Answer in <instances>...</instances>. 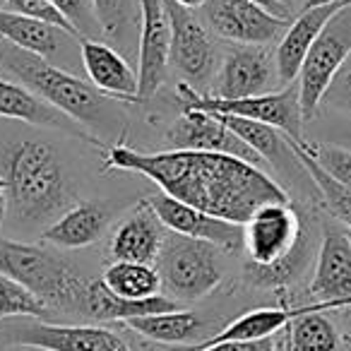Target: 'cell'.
<instances>
[{"instance_id":"cell-32","label":"cell","mask_w":351,"mask_h":351,"mask_svg":"<svg viewBox=\"0 0 351 351\" xmlns=\"http://www.w3.org/2000/svg\"><path fill=\"white\" fill-rule=\"evenodd\" d=\"M322 104H327V106L335 108V111L351 113V56H349V60L341 65L337 77L332 80Z\"/></svg>"},{"instance_id":"cell-11","label":"cell","mask_w":351,"mask_h":351,"mask_svg":"<svg viewBox=\"0 0 351 351\" xmlns=\"http://www.w3.org/2000/svg\"><path fill=\"white\" fill-rule=\"evenodd\" d=\"M202 22L217 39L234 46H267L282 41L291 20L250 0H205Z\"/></svg>"},{"instance_id":"cell-7","label":"cell","mask_w":351,"mask_h":351,"mask_svg":"<svg viewBox=\"0 0 351 351\" xmlns=\"http://www.w3.org/2000/svg\"><path fill=\"white\" fill-rule=\"evenodd\" d=\"M176 92L181 99L183 108H195V111L217 113V116H234L245 118V121L263 123V125H272L279 132L289 137L291 142H303V108H301V92H298V82H291L282 89H274L267 94H258V97H245V99H215L207 94L195 92L188 84L178 82Z\"/></svg>"},{"instance_id":"cell-38","label":"cell","mask_w":351,"mask_h":351,"mask_svg":"<svg viewBox=\"0 0 351 351\" xmlns=\"http://www.w3.org/2000/svg\"><path fill=\"white\" fill-rule=\"evenodd\" d=\"M341 147H346V149H351V125L346 128V132L341 135Z\"/></svg>"},{"instance_id":"cell-37","label":"cell","mask_w":351,"mask_h":351,"mask_svg":"<svg viewBox=\"0 0 351 351\" xmlns=\"http://www.w3.org/2000/svg\"><path fill=\"white\" fill-rule=\"evenodd\" d=\"M341 313H344L346 332H349V335H346V341H349V344H351V308H346V311H341Z\"/></svg>"},{"instance_id":"cell-18","label":"cell","mask_w":351,"mask_h":351,"mask_svg":"<svg viewBox=\"0 0 351 351\" xmlns=\"http://www.w3.org/2000/svg\"><path fill=\"white\" fill-rule=\"evenodd\" d=\"M80 58L87 80L101 94L125 104L140 101L137 73L113 46L104 44L101 39H80Z\"/></svg>"},{"instance_id":"cell-22","label":"cell","mask_w":351,"mask_h":351,"mask_svg":"<svg viewBox=\"0 0 351 351\" xmlns=\"http://www.w3.org/2000/svg\"><path fill=\"white\" fill-rule=\"evenodd\" d=\"M108 207L101 202H77L63 217L41 231V243L63 250H77L94 245L108 229Z\"/></svg>"},{"instance_id":"cell-23","label":"cell","mask_w":351,"mask_h":351,"mask_svg":"<svg viewBox=\"0 0 351 351\" xmlns=\"http://www.w3.org/2000/svg\"><path fill=\"white\" fill-rule=\"evenodd\" d=\"M181 308H183L181 303L164 296V293L152 298H142V301L121 298L108 291L101 279H89L87 293H84L82 317H89V320H97V322H128L132 317L171 313V311H181Z\"/></svg>"},{"instance_id":"cell-5","label":"cell","mask_w":351,"mask_h":351,"mask_svg":"<svg viewBox=\"0 0 351 351\" xmlns=\"http://www.w3.org/2000/svg\"><path fill=\"white\" fill-rule=\"evenodd\" d=\"M0 272L29 289L51 308V313L63 311L82 317L89 279L75 272L70 263L44 243H25L0 236Z\"/></svg>"},{"instance_id":"cell-41","label":"cell","mask_w":351,"mask_h":351,"mask_svg":"<svg viewBox=\"0 0 351 351\" xmlns=\"http://www.w3.org/2000/svg\"><path fill=\"white\" fill-rule=\"evenodd\" d=\"M346 351H351V344H349V341H346Z\"/></svg>"},{"instance_id":"cell-31","label":"cell","mask_w":351,"mask_h":351,"mask_svg":"<svg viewBox=\"0 0 351 351\" xmlns=\"http://www.w3.org/2000/svg\"><path fill=\"white\" fill-rule=\"evenodd\" d=\"M49 3L65 17V22L73 27L77 39H97V36H104L92 0H49Z\"/></svg>"},{"instance_id":"cell-4","label":"cell","mask_w":351,"mask_h":351,"mask_svg":"<svg viewBox=\"0 0 351 351\" xmlns=\"http://www.w3.org/2000/svg\"><path fill=\"white\" fill-rule=\"evenodd\" d=\"M245 282L287 289L311 263V239L291 202L265 205L243 224Z\"/></svg>"},{"instance_id":"cell-16","label":"cell","mask_w":351,"mask_h":351,"mask_svg":"<svg viewBox=\"0 0 351 351\" xmlns=\"http://www.w3.org/2000/svg\"><path fill=\"white\" fill-rule=\"evenodd\" d=\"M311 293L332 311L351 308V241L346 231H325L317 248Z\"/></svg>"},{"instance_id":"cell-28","label":"cell","mask_w":351,"mask_h":351,"mask_svg":"<svg viewBox=\"0 0 351 351\" xmlns=\"http://www.w3.org/2000/svg\"><path fill=\"white\" fill-rule=\"evenodd\" d=\"M291 145H293V154L298 156L301 166L306 169L308 178L313 181L317 195H320V200L325 202V207L330 210V215L335 217L341 226H344L346 234H351V191L341 186V183H337L335 178H332V176L327 173V171L322 169V166L317 164L311 154H308V149L303 147V142H291Z\"/></svg>"},{"instance_id":"cell-10","label":"cell","mask_w":351,"mask_h":351,"mask_svg":"<svg viewBox=\"0 0 351 351\" xmlns=\"http://www.w3.org/2000/svg\"><path fill=\"white\" fill-rule=\"evenodd\" d=\"M164 5L171 25V68L181 75L183 84L202 94L219 70L210 29L193 10L178 5L176 0H164Z\"/></svg>"},{"instance_id":"cell-14","label":"cell","mask_w":351,"mask_h":351,"mask_svg":"<svg viewBox=\"0 0 351 351\" xmlns=\"http://www.w3.org/2000/svg\"><path fill=\"white\" fill-rule=\"evenodd\" d=\"M140 3V36H137V94L152 99L166 82L171 68V25L164 0Z\"/></svg>"},{"instance_id":"cell-2","label":"cell","mask_w":351,"mask_h":351,"mask_svg":"<svg viewBox=\"0 0 351 351\" xmlns=\"http://www.w3.org/2000/svg\"><path fill=\"white\" fill-rule=\"evenodd\" d=\"M0 181L8 195V215L25 226L46 229L77 205L63 159L39 137H22L3 149Z\"/></svg>"},{"instance_id":"cell-3","label":"cell","mask_w":351,"mask_h":351,"mask_svg":"<svg viewBox=\"0 0 351 351\" xmlns=\"http://www.w3.org/2000/svg\"><path fill=\"white\" fill-rule=\"evenodd\" d=\"M0 63L8 73H12L17 82L29 87L44 101L58 108L65 118H70L75 125L82 128L97 142V147L101 145L94 135L99 132L104 137L116 135L125 123V111H123L125 101L106 97L89 80L77 77L60 65H53L10 44H3L0 49Z\"/></svg>"},{"instance_id":"cell-9","label":"cell","mask_w":351,"mask_h":351,"mask_svg":"<svg viewBox=\"0 0 351 351\" xmlns=\"http://www.w3.org/2000/svg\"><path fill=\"white\" fill-rule=\"evenodd\" d=\"M351 56V3L341 8L317 34L298 73L303 118H313L322 106L332 80Z\"/></svg>"},{"instance_id":"cell-15","label":"cell","mask_w":351,"mask_h":351,"mask_svg":"<svg viewBox=\"0 0 351 351\" xmlns=\"http://www.w3.org/2000/svg\"><path fill=\"white\" fill-rule=\"evenodd\" d=\"M147 202L156 212V217L166 226V231L188 236V239L207 241V243L217 245L224 253L243 250V226L241 224L212 217L191 205H183V202L169 197L166 193H156Z\"/></svg>"},{"instance_id":"cell-36","label":"cell","mask_w":351,"mask_h":351,"mask_svg":"<svg viewBox=\"0 0 351 351\" xmlns=\"http://www.w3.org/2000/svg\"><path fill=\"white\" fill-rule=\"evenodd\" d=\"M330 3H344V0H306L303 8H317V5H330Z\"/></svg>"},{"instance_id":"cell-21","label":"cell","mask_w":351,"mask_h":351,"mask_svg":"<svg viewBox=\"0 0 351 351\" xmlns=\"http://www.w3.org/2000/svg\"><path fill=\"white\" fill-rule=\"evenodd\" d=\"M0 118H10V121L29 123L36 128H56V130H65L80 135L82 140L94 142L87 132L80 125H75L70 118H65L58 108H53L49 101L32 92L17 80L0 77ZM97 145V142H94Z\"/></svg>"},{"instance_id":"cell-40","label":"cell","mask_w":351,"mask_h":351,"mask_svg":"<svg viewBox=\"0 0 351 351\" xmlns=\"http://www.w3.org/2000/svg\"><path fill=\"white\" fill-rule=\"evenodd\" d=\"M274 3H279V5H284V8H287V10H289V8H291L293 0H274Z\"/></svg>"},{"instance_id":"cell-30","label":"cell","mask_w":351,"mask_h":351,"mask_svg":"<svg viewBox=\"0 0 351 351\" xmlns=\"http://www.w3.org/2000/svg\"><path fill=\"white\" fill-rule=\"evenodd\" d=\"M303 147L308 154L344 188L351 191V149L341 145H330V142H308L303 140Z\"/></svg>"},{"instance_id":"cell-8","label":"cell","mask_w":351,"mask_h":351,"mask_svg":"<svg viewBox=\"0 0 351 351\" xmlns=\"http://www.w3.org/2000/svg\"><path fill=\"white\" fill-rule=\"evenodd\" d=\"M0 341L5 346H32L44 351H130V344L106 327L56 325L41 317L0 320Z\"/></svg>"},{"instance_id":"cell-24","label":"cell","mask_w":351,"mask_h":351,"mask_svg":"<svg viewBox=\"0 0 351 351\" xmlns=\"http://www.w3.org/2000/svg\"><path fill=\"white\" fill-rule=\"evenodd\" d=\"M123 325L130 327L137 335H142L145 339L159 341V344L166 346H191L212 337V322L200 313L186 311V308L171 313H156V315L132 317V320L123 322Z\"/></svg>"},{"instance_id":"cell-17","label":"cell","mask_w":351,"mask_h":351,"mask_svg":"<svg viewBox=\"0 0 351 351\" xmlns=\"http://www.w3.org/2000/svg\"><path fill=\"white\" fill-rule=\"evenodd\" d=\"M0 39L27 53L56 65V60L80 56V39L53 25H46L34 17L20 15L12 10H0Z\"/></svg>"},{"instance_id":"cell-19","label":"cell","mask_w":351,"mask_h":351,"mask_svg":"<svg viewBox=\"0 0 351 351\" xmlns=\"http://www.w3.org/2000/svg\"><path fill=\"white\" fill-rule=\"evenodd\" d=\"M349 3L351 0L330 3V5H317V8H303V10L298 12V17L289 25L287 34L282 36V41L277 44V51H274L279 84H282V87L296 82L298 73H301V65H303V60H306L308 51H311L313 41L317 39L322 27H325L341 8L349 5Z\"/></svg>"},{"instance_id":"cell-39","label":"cell","mask_w":351,"mask_h":351,"mask_svg":"<svg viewBox=\"0 0 351 351\" xmlns=\"http://www.w3.org/2000/svg\"><path fill=\"white\" fill-rule=\"evenodd\" d=\"M12 351H44V349H32V346H12Z\"/></svg>"},{"instance_id":"cell-34","label":"cell","mask_w":351,"mask_h":351,"mask_svg":"<svg viewBox=\"0 0 351 351\" xmlns=\"http://www.w3.org/2000/svg\"><path fill=\"white\" fill-rule=\"evenodd\" d=\"M8 219V195H5V188H3V181H0V226L5 224Z\"/></svg>"},{"instance_id":"cell-13","label":"cell","mask_w":351,"mask_h":351,"mask_svg":"<svg viewBox=\"0 0 351 351\" xmlns=\"http://www.w3.org/2000/svg\"><path fill=\"white\" fill-rule=\"evenodd\" d=\"M166 147L169 149H188V152H215V154H229L243 159L248 164L263 169V159L231 132L217 116L195 108H181L178 118L166 130Z\"/></svg>"},{"instance_id":"cell-42","label":"cell","mask_w":351,"mask_h":351,"mask_svg":"<svg viewBox=\"0 0 351 351\" xmlns=\"http://www.w3.org/2000/svg\"><path fill=\"white\" fill-rule=\"evenodd\" d=\"M349 241H351V234H349Z\"/></svg>"},{"instance_id":"cell-25","label":"cell","mask_w":351,"mask_h":351,"mask_svg":"<svg viewBox=\"0 0 351 351\" xmlns=\"http://www.w3.org/2000/svg\"><path fill=\"white\" fill-rule=\"evenodd\" d=\"M217 116V113H212ZM231 132L241 137L255 154L263 159V164L272 166L279 173H291L293 164H301L298 156L293 154V145L284 132H279L272 125H263V123L245 121V118H234V116H217Z\"/></svg>"},{"instance_id":"cell-29","label":"cell","mask_w":351,"mask_h":351,"mask_svg":"<svg viewBox=\"0 0 351 351\" xmlns=\"http://www.w3.org/2000/svg\"><path fill=\"white\" fill-rule=\"evenodd\" d=\"M51 315V308L41 298H36L29 289L17 284L8 274L0 272V320L10 317H46Z\"/></svg>"},{"instance_id":"cell-1","label":"cell","mask_w":351,"mask_h":351,"mask_svg":"<svg viewBox=\"0 0 351 351\" xmlns=\"http://www.w3.org/2000/svg\"><path fill=\"white\" fill-rule=\"evenodd\" d=\"M106 166L132 171L173 200L243 226L260 207L289 202V195L265 169L215 152H137L125 145L106 149Z\"/></svg>"},{"instance_id":"cell-12","label":"cell","mask_w":351,"mask_h":351,"mask_svg":"<svg viewBox=\"0 0 351 351\" xmlns=\"http://www.w3.org/2000/svg\"><path fill=\"white\" fill-rule=\"evenodd\" d=\"M282 89L277 60L267 46H234L226 51L207 97L215 99H245Z\"/></svg>"},{"instance_id":"cell-33","label":"cell","mask_w":351,"mask_h":351,"mask_svg":"<svg viewBox=\"0 0 351 351\" xmlns=\"http://www.w3.org/2000/svg\"><path fill=\"white\" fill-rule=\"evenodd\" d=\"M202 351H277V341H274V337L258 341H226V344H215Z\"/></svg>"},{"instance_id":"cell-6","label":"cell","mask_w":351,"mask_h":351,"mask_svg":"<svg viewBox=\"0 0 351 351\" xmlns=\"http://www.w3.org/2000/svg\"><path fill=\"white\" fill-rule=\"evenodd\" d=\"M154 267L166 296L178 303L210 296L224 279L221 250L217 245L173 231H166Z\"/></svg>"},{"instance_id":"cell-20","label":"cell","mask_w":351,"mask_h":351,"mask_svg":"<svg viewBox=\"0 0 351 351\" xmlns=\"http://www.w3.org/2000/svg\"><path fill=\"white\" fill-rule=\"evenodd\" d=\"M166 239V226L152 210L149 202H140L125 219L118 224L111 239V255L118 263L154 265L161 243Z\"/></svg>"},{"instance_id":"cell-27","label":"cell","mask_w":351,"mask_h":351,"mask_svg":"<svg viewBox=\"0 0 351 351\" xmlns=\"http://www.w3.org/2000/svg\"><path fill=\"white\" fill-rule=\"evenodd\" d=\"M101 282L111 293L130 301H142L161 293V279L154 265L145 263H118L113 260L101 274Z\"/></svg>"},{"instance_id":"cell-35","label":"cell","mask_w":351,"mask_h":351,"mask_svg":"<svg viewBox=\"0 0 351 351\" xmlns=\"http://www.w3.org/2000/svg\"><path fill=\"white\" fill-rule=\"evenodd\" d=\"M176 3L183 5V8H188V10H197V8L205 5V0H176Z\"/></svg>"},{"instance_id":"cell-26","label":"cell","mask_w":351,"mask_h":351,"mask_svg":"<svg viewBox=\"0 0 351 351\" xmlns=\"http://www.w3.org/2000/svg\"><path fill=\"white\" fill-rule=\"evenodd\" d=\"M330 303H306L287 325V351H339L341 335L330 320Z\"/></svg>"}]
</instances>
